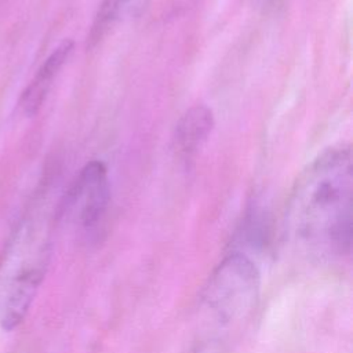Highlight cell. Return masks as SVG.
Here are the masks:
<instances>
[{
  "label": "cell",
  "mask_w": 353,
  "mask_h": 353,
  "mask_svg": "<svg viewBox=\"0 0 353 353\" xmlns=\"http://www.w3.org/2000/svg\"><path fill=\"white\" fill-rule=\"evenodd\" d=\"M261 273L244 252H230L214 270L204 290V305L222 324L244 319L254 307Z\"/></svg>",
  "instance_id": "cell-3"
},
{
  "label": "cell",
  "mask_w": 353,
  "mask_h": 353,
  "mask_svg": "<svg viewBox=\"0 0 353 353\" xmlns=\"http://www.w3.org/2000/svg\"><path fill=\"white\" fill-rule=\"evenodd\" d=\"M214 128L212 110L205 105L189 108L178 120L172 143L174 150L182 160H190L208 139Z\"/></svg>",
  "instance_id": "cell-6"
},
{
  "label": "cell",
  "mask_w": 353,
  "mask_h": 353,
  "mask_svg": "<svg viewBox=\"0 0 353 353\" xmlns=\"http://www.w3.org/2000/svg\"><path fill=\"white\" fill-rule=\"evenodd\" d=\"M109 204L108 170L102 161L92 160L80 170L63 199L62 210L84 234L94 236L105 221Z\"/></svg>",
  "instance_id": "cell-4"
},
{
  "label": "cell",
  "mask_w": 353,
  "mask_h": 353,
  "mask_svg": "<svg viewBox=\"0 0 353 353\" xmlns=\"http://www.w3.org/2000/svg\"><path fill=\"white\" fill-rule=\"evenodd\" d=\"M51 256V221L28 212L8 237L0 256V327L12 331L26 317Z\"/></svg>",
  "instance_id": "cell-2"
},
{
  "label": "cell",
  "mask_w": 353,
  "mask_h": 353,
  "mask_svg": "<svg viewBox=\"0 0 353 353\" xmlns=\"http://www.w3.org/2000/svg\"><path fill=\"white\" fill-rule=\"evenodd\" d=\"M149 3L150 0H101L91 25L90 43H98L117 25L138 18Z\"/></svg>",
  "instance_id": "cell-7"
},
{
  "label": "cell",
  "mask_w": 353,
  "mask_h": 353,
  "mask_svg": "<svg viewBox=\"0 0 353 353\" xmlns=\"http://www.w3.org/2000/svg\"><path fill=\"white\" fill-rule=\"evenodd\" d=\"M352 196L350 148H331L314 159L295 182L285 214L290 233L314 254H347L352 243Z\"/></svg>",
  "instance_id": "cell-1"
},
{
  "label": "cell",
  "mask_w": 353,
  "mask_h": 353,
  "mask_svg": "<svg viewBox=\"0 0 353 353\" xmlns=\"http://www.w3.org/2000/svg\"><path fill=\"white\" fill-rule=\"evenodd\" d=\"M72 51L73 41L63 40L44 59V62L37 69L36 74L19 97L18 108L23 116L32 117L40 110L54 84V80L62 70L63 65L68 62Z\"/></svg>",
  "instance_id": "cell-5"
}]
</instances>
